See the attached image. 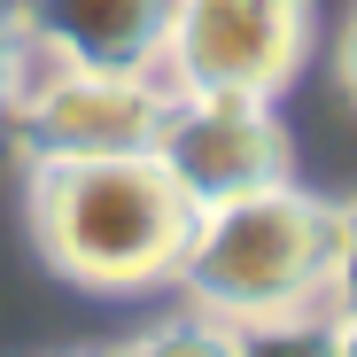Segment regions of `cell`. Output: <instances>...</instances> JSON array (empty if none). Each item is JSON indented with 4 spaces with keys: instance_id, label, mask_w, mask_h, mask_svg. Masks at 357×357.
Here are the masks:
<instances>
[{
    "instance_id": "1",
    "label": "cell",
    "mask_w": 357,
    "mask_h": 357,
    "mask_svg": "<svg viewBox=\"0 0 357 357\" xmlns=\"http://www.w3.org/2000/svg\"><path fill=\"white\" fill-rule=\"evenodd\" d=\"M31 241L47 272L70 287H155L171 280L178 249L195 233V202L171 187V171L148 155H70V163H31L24 187Z\"/></svg>"
},
{
    "instance_id": "2",
    "label": "cell",
    "mask_w": 357,
    "mask_h": 357,
    "mask_svg": "<svg viewBox=\"0 0 357 357\" xmlns=\"http://www.w3.org/2000/svg\"><path fill=\"white\" fill-rule=\"evenodd\" d=\"M171 280L195 295V311L249 326L326 303V202L303 187H257L218 210H195V233L178 249Z\"/></svg>"
},
{
    "instance_id": "3",
    "label": "cell",
    "mask_w": 357,
    "mask_h": 357,
    "mask_svg": "<svg viewBox=\"0 0 357 357\" xmlns=\"http://www.w3.org/2000/svg\"><path fill=\"white\" fill-rule=\"evenodd\" d=\"M311 0H171V93H257L280 101L311 63Z\"/></svg>"
},
{
    "instance_id": "4",
    "label": "cell",
    "mask_w": 357,
    "mask_h": 357,
    "mask_svg": "<svg viewBox=\"0 0 357 357\" xmlns=\"http://www.w3.org/2000/svg\"><path fill=\"white\" fill-rule=\"evenodd\" d=\"M163 109H171V86H155V70L47 63V78H24L8 116L31 163H70V155H148L163 132Z\"/></svg>"
},
{
    "instance_id": "5",
    "label": "cell",
    "mask_w": 357,
    "mask_h": 357,
    "mask_svg": "<svg viewBox=\"0 0 357 357\" xmlns=\"http://www.w3.org/2000/svg\"><path fill=\"white\" fill-rule=\"evenodd\" d=\"M155 163L171 171V187L195 210H218L233 195L287 178V132H280L272 101H257V93H171Z\"/></svg>"
},
{
    "instance_id": "6",
    "label": "cell",
    "mask_w": 357,
    "mask_h": 357,
    "mask_svg": "<svg viewBox=\"0 0 357 357\" xmlns=\"http://www.w3.org/2000/svg\"><path fill=\"white\" fill-rule=\"evenodd\" d=\"M24 47L70 70H155L171 0H16Z\"/></svg>"
},
{
    "instance_id": "7",
    "label": "cell",
    "mask_w": 357,
    "mask_h": 357,
    "mask_svg": "<svg viewBox=\"0 0 357 357\" xmlns=\"http://www.w3.org/2000/svg\"><path fill=\"white\" fill-rule=\"evenodd\" d=\"M233 357H334V326H326V311L249 319V326H233Z\"/></svg>"
},
{
    "instance_id": "8",
    "label": "cell",
    "mask_w": 357,
    "mask_h": 357,
    "mask_svg": "<svg viewBox=\"0 0 357 357\" xmlns=\"http://www.w3.org/2000/svg\"><path fill=\"white\" fill-rule=\"evenodd\" d=\"M116 357H233V326L210 319V311H187V319L148 326L140 342H125Z\"/></svg>"
},
{
    "instance_id": "9",
    "label": "cell",
    "mask_w": 357,
    "mask_h": 357,
    "mask_svg": "<svg viewBox=\"0 0 357 357\" xmlns=\"http://www.w3.org/2000/svg\"><path fill=\"white\" fill-rule=\"evenodd\" d=\"M326 303L357 311V195L326 210Z\"/></svg>"
},
{
    "instance_id": "10",
    "label": "cell",
    "mask_w": 357,
    "mask_h": 357,
    "mask_svg": "<svg viewBox=\"0 0 357 357\" xmlns=\"http://www.w3.org/2000/svg\"><path fill=\"white\" fill-rule=\"evenodd\" d=\"M24 78H31V47H24V24H16V0H0V116L16 109Z\"/></svg>"
},
{
    "instance_id": "11",
    "label": "cell",
    "mask_w": 357,
    "mask_h": 357,
    "mask_svg": "<svg viewBox=\"0 0 357 357\" xmlns=\"http://www.w3.org/2000/svg\"><path fill=\"white\" fill-rule=\"evenodd\" d=\"M334 86L349 93V109H357V16L342 24V39H334Z\"/></svg>"
},
{
    "instance_id": "12",
    "label": "cell",
    "mask_w": 357,
    "mask_h": 357,
    "mask_svg": "<svg viewBox=\"0 0 357 357\" xmlns=\"http://www.w3.org/2000/svg\"><path fill=\"white\" fill-rule=\"evenodd\" d=\"M334 326V357H357V311H326Z\"/></svg>"
},
{
    "instance_id": "13",
    "label": "cell",
    "mask_w": 357,
    "mask_h": 357,
    "mask_svg": "<svg viewBox=\"0 0 357 357\" xmlns=\"http://www.w3.org/2000/svg\"><path fill=\"white\" fill-rule=\"evenodd\" d=\"M78 357H116V349H78Z\"/></svg>"
}]
</instances>
